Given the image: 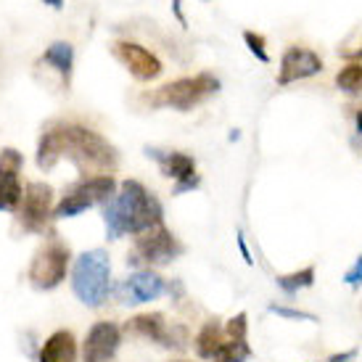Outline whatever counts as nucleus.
I'll return each mask as SVG.
<instances>
[{"label":"nucleus","mask_w":362,"mask_h":362,"mask_svg":"<svg viewBox=\"0 0 362 362\" xmlns=\"http://www.w3.org/2000/svg\"><path fill=\"white\" fill-rule=\"evenodd\" d=\"M61 159H69L80 172L109 175L117 167V148L101 132L90 130L77 122H59L45 127L37 141V167L42 172L53 170Z\"/></svg>","instance_id":"f257e3e1"},{"label":"nucleus","mask_w":362,"mask_h":362,"mask_svg":"<svg viewBox=\"0 0 362 362\" xmlns=\"http://www.w3.org/2000/svg\"><path fill=\"white\" fill-rule=\"evenodd\" d=\"M164 209L159 199L153 196L141 180H124L119 191L103 204V222L109 238H122V235H138L161 225Z\"/></svg>","instance_id":"f03ea898"},{"label":"nucleus","mask_w":362,"mask_h":362,"mask_svg":"<svg viewBox=\"0 0 362 362\" xmlns=\"http://www.w3.org/2000/svg\"><path fill=\"white\" fill-rule=\"evenodd\" d=\"M111 288V262L103 249L82 252L71 264V291L85 307H103Z\"/></svg>","instance_id":"7ed1b4c3"},{"label":"nucleus","mask_w":362,"mask_h":362,"mask_svg":"<svg viewBox=\"0 0 362 362\" xmlns=\"http://www.w3.org/2000/svg\"><path fill=\"white\" fill-rule=\"evenodd\" d=\"M217 90H220V80L202 71V74L180 77V80L164 85L156 93L146 95V101L151 103V106H170L175 111H191L199 103L206 101V98H211Z\"/></svg>","instance_id":"20e7f679"},{"label":"nucleus","mask_w":362,"mask_h":362,"mask_svg":"<svg viewBox=\"0 0 362 362\" xmlns=\"http://www.w3.org/2000/svg\"><path fill=\"white\" fill-rule=\"evenodd\" d=\"M69 262H71L69 246L51 233L48 241L35 252V257H32V262H30L27 278H30L32 288H37V291H53V288L61 286L64 278H66Z\"/></svg>","instance_id":"39448f33"},{"label":"nucleus","mask_w":362,"mask_h":362,"mask_svg":"<svg viewBox=\"0 0 362 362\" xmlns=\"http://www.w3.org/2000/svg\"><path fill=\"white\" fill-rule=\"evenodd\" d=\"M117 193V180L111 175H90L82 177L77 185H71L69 191L64 193V199L59 202V206L53 209V217L66 220V217H77L85 209L93 206H103L111 196Z\"/></svg>","instance_id":"423d86ee"},{"label":"nucleus","mask_w":362,"mask_h":362,"mask_svg":"<svg viewBox=\"0 0 362 362\" xmlns=\"http://www.w3.org/2000/svg\"><path fill=\"white\" fill-rule=\"evenodd\" d=\"M13 214L19 220L21 230L35 233V235L45 233L48 230V222L53 217V188L48 182H27L19 209L13 211Z\"/></svg>","instance_id":"0eeeda50"},{"label":"nucleus","mask_w":362,"mask_h":362,"mask_svg":"<svg viewBox=\"0 0 362 362\" xmlns=\"http://www.w3.org/2000/svg\"><path fill=\"white\" fill-rule=\"evenodd\" d=\"M132 249H135V257H141L146 264H167L182 254V243L164 225H156L138 233Z\"/></svg>","instance_id":"6e6552de"},{"label":"nucleus","mask_w":362,"mask_h":362,"mask_svg":"<svg viewBox=\"0 0 362 362\" xmlns=\"http://www.w3.org/2000/svg\"><path fill=\"white\" fill-rule=\"evenodd\" d=\"M122 331L117 322L98 320L90 325V331L85 336V346H82V362H111L114 354L119 352Z\"/></svg>","instance_id":"1a4fd4ad"},{"label":"nucleus","mask_w":362,"mask_h":362,"mask_svg":"<svg viewBox=\"0 0 362 362\" xmlns=\"http://www.w3.org/2000/svg\"><path fill=\"white\" fill-rule=\"evenodd\" d=\"M24 167V156L16 148L0 151V211H16L21 204V180L19 172Z\"/></svg>","instance_id":"9d476101"},{"label":"nucleus","mask_w":362,"mask_h":362,"mask_svg":"<svg viewBox=\"0 0 362 362\" xmlns=\"http://www.w3.org/2000/svg\"><path fill=\"white\" fill-rule=\"evenodd\" d=\"M114 56L122 61V66H127V71H130L135 80L141 82H151L156 80L161 74V61L153 56L148 48H143V45H138V42H130V40H119L114 42Z\"/></svg>","instance_id":"9b49d317"},{"label":"nucleus","mask_w":362,"mask_h":362,"mask_svg":"<svg viewBox=\"0 0 362 362\" xmlns=\"http://www.w3.org/2000/svg\"><path fill=\"white\" fill-rule=\"evenodd\" d=\"M167 291V283L161 275L151 270H141V272H132L127 281H122L117 286V299L122 304H146L159 299L161 293Z\"/></svg>","instance_id":"f8f14e48"},{"label":"nucleus","mask_w":362,"mask_h":362,"mask_svg":"<svg viewBox=\"0 0 362 362\" xmlns=\"http://www.w3.org/2000/svg\"><path fill=\"white\" fill-rule=\"evenodd\" d=\"M146 153H148L151 159L159 161L161 175H164V177L177 180L175 193H182V191H188V188H196V185H199L193 156L180 153V151H156V148H146Z\"/></svg>","instance_id":"ddd939ff"},{"label":"nucleus","mask_w":362,"mask_h":362,"mask_svg":"<svg viewBox=\"0 0 362 362\" xmlns=\"http://www.w3.org/2000/svg\"><path fill=\"white\" fill-rule=\"evenodd\" d=\"M322 71V59L310 48L302 45H293L283 53L281 59V74H278V85H288L296 80H307L312 74H320Z\"/></svg>","instance_id":"4468645a"},{"label":"nucleus","mask_w":362,"mask_h":362,"mask_svg":"<svg viewBox=\"0 0 362 362\" xmlns=\"http://www.w3.org/2000/svg\"><path fill=\"white\" fill-rule=\"evenodd\" d=\"M127 333H135V336H143V339H151V341L161 344V346H182V341L175 336V328H172L167 317L161 312H148V315H138L132 317L127 325H124Z\"/></svg>","instance_id":"2eb2a0df"},{"label":"nucleus","mask_w":362,"mask_h":362,"mask_svg":"<svg viewBox=\"0 0 362 362\" xmlns=\"http://www.w3.org/2000/svg\"><path fill=\"white\" fill-rule=\"evenodd\" d=\"M40 64L51 66L61 77V82H64V90H69L71 71H74V48H71V42H66V40L51 42V45L45 48V53H42Z\"/></svg>","instance_id":"dca6fc26"},{"label":"nucleus","mask_w":362,"mask_h":362,"mask_svg":"<svg viewBox=\"0 0 362 362\" xmlns=\"http://www.w3.org/2000/svg\"><path fill=\"white\" fill-rule=\"evenodd\" d=\"M40 362H77V339H74V333H51L40 349Z\"/></svg>","instance_id":"f3484780"},{"label":"nucleus","mask_w":362,"mask_h":362,"mask_svg":"<svg viewBox=\"0 0 362 362\" xmlns=\"http://www.w3.org/2000/svg\"><path fill=\"white\" fill-rule=\"evenodd\" d=\"M196 354L202 357V360H211L214 354L222 349V344H225V331H222L220 322H206L202 331H199V336H196Z\"/></svg>","instance_id":"a211bd4d"},{"label":"nucleus","mask_w":362,"mask_h":362,"mask_svg":"<svg viewBox=\"0 0 362 362\" xmlns=\"http://www.w3.org/2000/svg\"><path fill=\"white\" fill-rule=\"evenodd\" d=\"M249 357H252V346L246 339H228L225 336L222 349L211 357V362H246Z\"/></svg>","instance_id":"6ab92c4d"},{"label":"nucleus","mask_w":362,"mask_h":362,"mask_svg":"<svg viewBox=\"0 0 362 362\" xmlns=\"http://www.w3.org/2000/svg\"><path fill=\"white\" fill-rule=\"evenodd\" d=\"M336 85H339V90L349 93V95H360V93H362V64H360V61L346 64V66L339 71Z\"/></svg>","instance_id":"aec40b11"},{"label":"nucleus","mask_w":362,"mask_h":362,"mask_svg":"<svg viewBox=\"0 0 362 362\" xmlns=\"http://www.w3.org/2000/svg\"><path fill=\"white\" fill-rule=\"evenodd\" d=\"M315 283V267H304L299 272H291V275H281L278 278V286H281L286 293H296L302 288H310Z\"/></svg>","instance_id":"412c9836"},{"label":"nucleus","mask_w":362,"mask_h":362,"mask_svg":"<svg viewBox=\"0 0 362 362\" xmlns=\"http://www.w3.org/2000/svg\"><path fill=\"white\" fill-rule=\"evenodd\" d=\"M243 40H246L249 51H252L254 56L262 61V64H270V53H267V48H264V37H262L259 32L246 30V32H243Z\"/></svg>","instance_id":"4be33fe9"},{"label":"nucleus","mask_w":362,"mask_h":362,"mask_svg":"<svg viewBox=\"0 0 362 362\" xmlns=\"http://www.w3.org/2000/svg\"><path fill=\"white\" fill-rule=\"evenodd\" d=\"M270 312H275V315H283V317H291V320L315 322V317H312V315H307V312H299V310H286V307H275V304H272Z\"/></svg>","instance_id":"5701e85b"},{"label":"nucleus","mask_w":362,"mask_h":362,"mask_svg":"<svg viewBox=\"0 0 362 362\" xmlns=\"http://www.w3.org/2000/svg\"><path fill=\"white\" fill-rule=\"evenodd\" d=\"M344 283H346V286H362V257L354 262L352 270L344 275Z\"/></svg>","instance_id":"b1692460"},{"label":"nucleus","mask_w":362,"mask_h":362,"mask_svg":"<svg viewBox=\"0 0 362 362\" xmlns=\"http://www.w3.org/2000/svg\"><path fill=\"white\" fill-rule=\"evenodd\" d=\"M238 249H241L243 259H246V264H252V254H249V249H246V243H243V235H238Z\"/></svg>","instance_id":"393cba45"},{"label":"nucleus","mask_w":362,"mask_h":362,"mask_svg":"<svg viewBox=\"0 0 362 362\" xmlns=\"http://www.w3.org/2000/svg\"><path fill=\"white\" fill-rule=\"evenodd\" d=\"M172 8H175V16L180 19V24H185V16H182V0H172Z\"/></svg>","instance_id":"a878e982"},{"label":"nucleus","mask_w":362,"mask_h":362,"mask_svg":"<svg viewBox=\"0 0 362 362\" xmlns=\"http://www.w3.org/2000/svg\"><path fill=\"white\" fill-rule=\"evenodd\" d=\"M354 354H357L354 349H352V352H346V354H333V357L328 362H346V360H352Z\"/></svg>","instance_id":"bb28decb"},{"label":"nucleus","mask_w":362,"mask_h":362,"mask_svg":"<svg viewBox=\"0 0 362 362\" xmlns=\"http://www.w3.org/2000/svg\"><path fill=\"white\" fill-rule=\"evenodd\" d=\"M357 130H360V135H362V111L357 114Z\"/></svg>","instance_id":"cd10ccee"},{"label":"nucleus","mask_w":362,"mask_h":362,"mask_svg":"<svg viewBox=\"0 0 362 362\" xmlns=\"http://www.w3.org/2000/svg\"><path fill=\"white\" fill-rule=\"evenodd\" d=\"M51 6L53 8H61V0H51Z\"/></svg>","instance_id":"c85d7f7f"},{"label":"nucleus","mask_w":362,"mask_h":362,"mask_svg":"<svg viewBox=\"0 0 362 362\" xmlns=\"http://www.w3.org/2000/svg\"><path fill=\"white\" fill-rule=\"evenodd\" d=\"M357 61H360V64H362V48H360V51H357Z\"/></svg>","instance_id":"c756f323"},{"label":"nucleus","mask_w":362,"mask_h":362,"mask_svg":"<svg viewBox=\"0 0 362 362\" xmlns=\"http://www.w3.org/2000/svg\"><path fill=\"white\" fill-rule=\"evenodd\" d=\"M175 362H185V360H175Z\"/></svg>","instance_id":"7c9ffc66"}]
</instances>
